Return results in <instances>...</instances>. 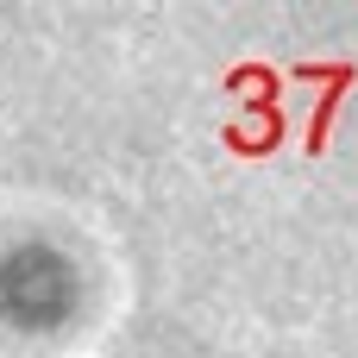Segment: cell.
<instances>
[{
    "mask_svg": "<svg viewBox=\"0 0 358 358\" xmlns=\"http://www.w3.org/2000/svg\"><path fill=\"white\" fill-rule=\"evenodd\" d=\"M69 315H76V264L44 239L13 245L0 258V321L25 334H50Z\"/></svg>",
    "mask_w": 358,
    "mask_h": 358,
    "instance_id": "obj_1",
    "label": "cell"
}]
</instances>
